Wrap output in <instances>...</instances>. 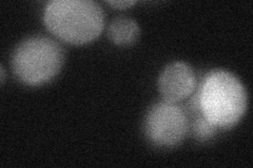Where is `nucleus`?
Instances as JSON below:
<instances>
[{"label":"nucleus","instance_id":"obj_2","mask_svg":"<svg viewBox=\"0 0 253 168\" xmlns=\"http://www.w3.org/2000/svg\"><path fill=\"white\" fill-rule=\"evenodd\" d=\"M43 22L54 36L79 45L101 34L105 14L101 6L92 0H54L44 7Z\"/></svg>","mask_w":253,"mask_h":168},{"label":"nucleus","instance_id":"obj_7","mask_svg":"<svg viewBox=\"0 0 253 168\" xmlns=\"http://www.w3.org/2000/svg\"><path fill=\"white\" fill-rule=\"evenodd\" d=\"M217 130V127L209 122L202 114L195 117L191 123H189V131H191L193 137L201 142L211 140L215 135Z\"/></svg>","mask_w":253,"mask_h":168},{"label":"nucleus","instance_id":"obj_8","mask_svg":"<svg viewBox=\"0 0 253 168\" xmlns=\"http://www.w3.org/2000/svg\"><path fill=\"white\" fill-rule=\"evenodd\" d=\"M107 3L111 6L115 7V9H128V7L135 4V1H131V0H121V1H107Z\"/></svg>","mask_w":253,"mask_h":168},{"label":"nucleus","instance_id":"obj_9","mask_svg":"<svg viewBox=\"0 0 253 168\" xmlns=\"http://www.w3.org/2000/svg\"><path fill=\"white\" fill-rule=\"evenodd\" d=\"M4 76H5V74H4V68H3V67H1V82L3 83V81H4Z\"/></svg>","mask_w":253,"mask_h":168},{"label":"nucleus","instance_id":"obj_6","mask_svg":"<svg viewBox=\"0 0 253 168\" xmlns=\"http://www.w3.org/2000/svg\"><path fill=\"white\" fill-rule=\"evenodd\" d=\"M111 41L117 45H130L139 36V27L135 20L128 17H117L111 21L108 29Z\"/></svg>","mask_w":253,"mask_h":168},{"label":"nucleus","instance_id":"obj_5","mask_svg":"<svg viewBox=\"0 0 253 168\" xmlns=\"http://www.w3.org/2000/svg\"><path fill=\"white\" fill-rule=\"evenodd\" d=\"M196 77L187 63L176 61L165 67L158 79V90L164 101L177 103L195 91Z\"/></svg>","mask_w":253,"mask_h":168},{"label":"nucleus","instance_id":"obj_3","mask_svg":"<svg viewBox=\"0 0 253 168\" xmlns=\"http://www.w3.org/2000/svg\"><path fill=\"white\" fill-rule=\"evenodd\" d=\"M65 61L62 46L49 37H30L18 44L12 57L14 74L28 85H41L56 76Z\"/></svg>","mask_w":253,"mask_h":168},{"label":"nucleus","instance_id":"obj_1","mask_svg":"<svg viewBox=\"0 0 253 168\" xmlns=\"http://www.w3.org/2000/svg\"><path fill=\"white\" fill-rule=\"evenodd\" d=\"M195 100L201 114L220 130L237 124L247 108L244 85L233 74L223 69L207 74Z\"/></svg>","mask_w":253,"mask_h":168},{"label":"nucleus","instance_id":"obj_4","mask_svg":"<svg viewBox=\"0 0 253 168\" xmlns=\"http://www.w3.org/2000/svg\"><path fill=\"white\" fill-rule=\"evenodd\" d=\"M189 119L176 103L158 102L149 109L145 118V134L155 145L176 146L189 132Z\"/></svg>","mask_w":253,"mask_h":168}]
</instances>
